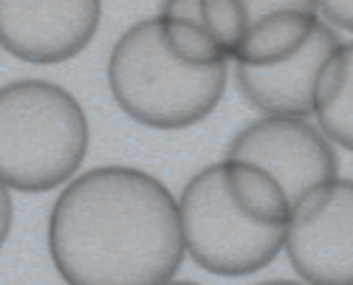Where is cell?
<instances>
[{
  "label": "cell",
  "instance_id": "9a60e30c",
  "mask_svg": "<svg viewBox=\"0 0 353 285\" xmlns=\"http://www.w3.org/2000/svg\"><path fill=\"white\" fill-rule=\"evenodd\" d=\"M257 285H308V282H294V279H269V282H257Z\"/></svg>",
  "mask_w": 353,
  "mask_h": 285
},
{
  "label": "cell",
  "instance_id": "8992f818",
  "mask_svg": "<svg viewBox=\"0 0 353 285\" xmlns=\"http://www.w3.org/2000/svg\"><path fill=\"white\" fill-rule=\"evenodd\" d=\"M223 158L260 164L283 184L291 207L319 187L339 178V158L328 136L305 119L263 116L229 141Z\"/></svg>",
  "mask_w": 353,
  "mask_h": 285
},
{
  "label": "cell",
  "instance_id": "2e32d148",
  "mask_svg": "<svg viewBox=\"0 0 353 285\" xmlns=\"http://www.w3.org/2000/svg\"><path fill=\"white\" fill-rule=\"evenodd\" d=\"M164 285H198V282H190V279H170Z\"/></svg>",
  "mask_w": 353,
  "mask_h": 285
},
{
  "label": "cell",
  "instance_id": "52a82bcc",
  "mask_svg": "<svg viewBox=\"0 0 353 285\" xmlns=\"http://www.w3.org/2000/svg\"><path fill=\"white\" fill-rule=\"evenodd\" d=\"M102 0H0V43L23 63L60 65L99 32Z\"/></svg>",
  "mask_w": 353,
  "mask_h": 285
},
{
  "label": "cell",
  "instance_id": "9c48e42d",
  "mask_svg": "<svg viewBox=\"0 0 353 285\" xmlns=\"http://www.w3.org/2000/svg\"><path fill=\"white\" fill-rule=\"evenodd\" d=\"M159 25L167 51L179 63L190 68H210L221 63H232L226 51L212 37L207 20L201 12V0H161Z\"/></svg>",
  "mask_w": 353,
  "mask_h": 285
},
{
  "label": "cell",
  "instance_id": "7a4b0ae2",
  "mask_svg": "<svg viewBox=\"0 0 353 285\" xmlns=\"http://www.w3.org/2000/svg\"><path fill=\"white\" fill-rule=\"evenodd\" d=\"M91 127L63 85L17 79L0 91V176L17 192L71 184L88 156Z\"/></svg>",
  "mask_w": 353,
  "mask_h": 285
},
{
  "label": "cell",
  "instance_id": "7c38bea8",
  "mask_svg": "<svg viewBox=\"0 0 353 285\" xmlns=\"http://www.w3.org/2000/svg\"><path fill=\"white\" fill-rule=\"evenodd\" d=\"M314 113L319 130L353 153V43H345L322 71Z\"/></svg>",
  "mask_w": 353,
  "mask_h": 285
},
{
  "label": "cell",
  "instance_id": "277c9868",
  "mask_svg": "<svg viewBox=\"0 0 353 285\" xmlns=\"http://www.w3.org/2000/svg\"><path fill=\"white\" fill-rule=\"evenodd\" d=\"M181 226L187 254L210 274L249 277L277 260L285 249L288 226H263L246 218L226 192L221 161L198 169L181 198Z\"/></svg>",
  "mask_w": 353,
  "mask_h": 285
},
{
  "label": "cell",
  "instance_id": "8fae6325",
  "mask_svg": "<svg viewBox=\"0 0 353 285\" xmlns=\"http://www.w3.org/2000/svg\"><path fill=\"white\" fill-rule=\"evenodd\" d=\"M319 23L322 20L308 12H283L277 17L263 20L246 34L232 63L249 68H269L285 63L305 48Z\"/></svg>",
  "mask_w": 353,
  "mask_h": 285
},
{
  "label": "cell",
  "instance_id": "6da1fadb",
  "mask_svg": "<svg viewBox=\"0 0 353 285\" xmlns=\"http://www.w3.org/2000/svg\"><path fill=\"white\" fill-rule=\"evenodd\" d=\"M48 254L68 285H164L181 268V209L156 176L94 167L54 201Z\"/></svg>",
  "mask_w": 353,
  "mask_h": 285
},
{
  "label": "cell",
  "instance_id": "ba28073f",
  "mask_svg": "<svg viewBox=\"0 0 353 285\" xmlns=\"http://www.w3.org/2000/svg\"><path fill=\"white\" fill-rule=\"evenodd\" d=\"M339 48L342 43L336 32L328 23H319L300 54L269 68L234 65V82H238L243 99L266 116L308 119L316 110L322 71Z\"/></svg>",
  "mask_w": 353,
  "mask_h": 285
},
{
  "label": "cell",
  "instance_id": "30bf717a",
  "mask_svg": "<svg viewBox=\"0 0 353 285\" xmlns=\"http://www.w3.org/2000/svg\"><path fill=\"white\" fill-rule=\"evenodd\" d=\"M221 169L229 198L246 218L263 226H288L294 207L269 169L241 158H221Z\"/></svg>",
  "mask_w": 353,
  "mask_h": 285
},
{
  "label": "cell",
  "instance_id": "3957f363",
  "mask_svg": "<svg viewBox=\"0 0 353 285\" xmlns=\"http://www.w3.org/2000/svg\"><path fill=\"white\" fill-rule=\"evenodd\" d=\"M229 63L190 68L167 51L159 17L133 23L108 60V85L133 122L153 130H184L203 122L226 94Z\"/></svg>",
  "mask_w": 353,
  "mask_h": 285
},
{
  "label": "cell",
  "instance_id": "5bb4252c",
  "mask_svg": "<svg viewBox=\"0 0 353 285\" xmlns=\"http://www.w3.org/2000/svg\"><path fill=\"white\" fill-rule=\"evenodd\" d=\"M316 6L328 23L353 32V0H316Z\"/></svg>",
  "mask_w": 353,
  "mask_h": 285
},
{
  "label": "cell",
  "instance_id": "5b68a950",
  "mask_svg": "<svg viewBox=\"0 0 353 285\" xmlns=\"http://www.w3.org/2000/svg\"><path fill=\"white\" fill-rule=\"evenodd\" d=\"M285 251L308 285H353V178H336L294 207Z\"/></svg>",
  "mask_w": 353,
  "mask_h": 285
},
{
  "label": "cell",
  "instance_id": "4fadbf2b",
  "mask_svg": "<svg viewBox=\"0 0 353 285\" xmlns=\"http://www.w3.org/2000/svg\"><path fill=\"white\" fill-rule=\"evenodd\" d=\"M234 6L243 20V40L252 28L269 17H277L283 12H308L316 14V0H234Z\"/></svg>",
  "mask_w": 353,
  "mask_h": 285
}]
</instances>
